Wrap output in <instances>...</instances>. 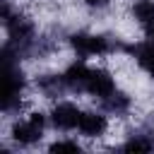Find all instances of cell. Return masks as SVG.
Listing matches in <instances>:
<instances>
[{"label": "cell", "mask_w": 154, "mask_h": 154, "mask_svg": "<svg viewBox=\"0 0 154 154\" xmlns=\"http://www.w3.org/2000/svg\"><path fill=\"white\" fill-rule=\"evenodd\" d=\"M70 48L77 53V58H101L116 51H128V46H120L118 41L113 43L103 34H89V31H77L70 36Z\"/></svg>", "instance_id": "obj_1"}, {"label": "cell", "mask_w": 154, "mask_h": 154, "mask_svg": "<svg viewBox=\"0 0 154 154\" xmlns=\"http://www.w3.org/2000/svg\"><path fill=\"white\" fill-rule=\"evenodd\" d=\"M48 120L51 118L43 111H29L26 118L12 123V128H10L12 142L19 144V147H34V144H38L41 137H43V128H46Z\"/></svg>", "instance_id": "obj_2"}, {"label": "cell", "mask_w": 154, "mask_h": 154, "mask_svg": "<svg viewBox=\"0 0 154 154\" xmlns=\"http://www.w3.org/2000/svg\"><path fill=\"white\" fill-rule=\"evenodd\" d=\"M48 118H51V125H53L55 130H75V128L79 125L82 111H79L72 101H58V103L51 108Z\"/></svg>", "instance_id": "obj_3"}, {"label": "cell", "mask_w": 154, "mask_h": 154, "mask_svg": "<svg viewBox=\"0 0 154 154\" xmlns=\"http://www.w3.org/2000/svg\"><path fill=\"white\" fill-rule=\"evenodd\" d=\"M84 91H87L89 96H94V99L101 101V99H106L108 94L116 91V79H113V75H111L108 70H103V67H94V70L89 72V79H87Z\"/></svg>", "instance_id": "obj_4"}, {"label": "cell", "mask_w": 154, "mask_h": 154, "mask_svg": "<svg viewBox=\"0 0 154 154\" xmlns=\"http://www.w3.org/2000/svg\"><path fill=\"white\" fill-rule=\"evenodd\" d=\"M77 130L82 132V137L87 140H96V137H103V132L108 130V118H106V111H84L82 118H79V125Z\"/></svg>", "instance_id": "obj_5"}, {"label": "cell", "mask_w": 154, "mask_h": 154, "mask_svg": "<svg viewBox=\"0 0 154 154\" xmlns=\"http://www.w3.org/2000/svg\"><path fill=\"white\" fill-rule=\"evenodd\" d=\"M89 72H91V67H89V65L84 63V58H82V60H75V63H70V65L65 67L63 79H65L67 89H72V91H84L87 79H89Z\"/></svg>", "instance_id": "obj_6"}, {"label": "cell", "mask_w": 154, "mask_h": 154, "mask_svg": "<svg viewBox=\"0 0 154 154\" xmlns=\"http://www.w3.org/2000/svg\"><path fill=\"white\" fill-rule=\"evenodd\" d=\"M128 53H132L135 63L154 77V41H142V43H132L128 46Z\"/></svg>", "instance_id": "obj_7"}, {"label": "cell", "mask_w": 154, "mask_h": 154, "mask_svg": "<svg viewBox=\"0 0 154 154\" xmlns=\"http://www.w3.org/2000/svg\"><path fill=\"white\" fill-rule=\"evenodd\" d=\"M101 108L111 116H125L132 108V96L125 91H113L106 99H101Z\"/></svg>", "instance_id": "obj_8"}, {"label": "cell", "mask_w": 154, "mask_h": 154, "mask_svg": "<svg viewBox=\"0 0 154 154\" xmlns=\"http://www.w3.org/2000/svg\"><path fill=\"white\" fill-rule=\"evenodd\" d=\"M36 89L46 99H55V96H60L67 89V84H65L63 75H38L36 77Z\"/></svg>", "instance_id": "obj_9"}, {"label": "cell", "mask_w": 154, "mask_h": 154, "mask_svg": "<svg viewBox=\"0 0 154 154\" xmlns=\"http://www.w3.org/2000/svg\"><path fill=\"white\" fill-rule=\"evenodd\" d=\"M130 14L137 24L149 26L154 22V0H135L132 7H130Z\"/></svg>", "instance_id": "obj_10"}, {"label": "cell", "mask_w": 154, "mask_h": 154, "mask_svg": "<svg viewBox=\"0 0 154 154\" xmlns=\"http://www.w3.org/2000/svg\"><path fill=\"white\" fill-rule=\"evenodd\" d=\"M123 152H152L154 149V137H149V135H130L128 137V142H123V147H120Z\"/></svg>", "instance_id": "obj_11"}, {"label": "cell", "mask_w": 154, "mask_h": 154, "mask_svg": "<svg viewBox=\"0 0 154 154\" xmlns=\"http://www.w3.org/2000/svg\"><path fill=\"white\" fill-rule=\"evenodd\" d=\"M82 149V144L77 142V140H55V142H51L48 144V152H79Z\"/></svg>", "instance_id": "obj_12"}, {"label": "cell", "mask_w": 154, "mask_h": 154, "mask_svg": "<svg viewBox=\"0 0 154 154\" xmlns=\"http://www.w3.org/2000/svg\"><path fill=\"white\" fill-rule=\"evenodd\" d=\"M87 7H91V10H103V7H108L111 5V0H82Z\"/></svg>", "instance_id": "obj_13"}, {"label": "cell", "mask_w": 154, "mask_h": 154, "mask_svg": "<svg viewBox=\"0 0 154 154\" xmlns=\"http://www.w3.org/2000/svg\"><path fill=\"white\" fill-rule=\"evenodd\" d=\"M144 34H147V38H149V41H154V22H152L149 26H144Z\"/></svg>", "instance_id": "obj_14"}, {"label": "cell", "mask_w": 154, "mask_h": 154, "mask_svg": "<svg viewBox=\"0 0 154 154\" xmlns=\"http://www.w3.org/2000/svg\"><path fill=\"white\" fill-rule=\"evenodd\" d=\"M152 135H154V132H152Z\"/></svg>", "instance_id": "obj_15"}]
</instances>
